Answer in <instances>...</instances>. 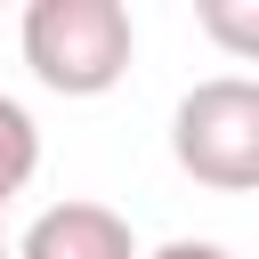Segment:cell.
Returning <instances> with one entry per match:
<instances>
[{"label":"cell","instance_id":"5","mask_svg":"<svg viewBox=\"0 0 259 259\" xmlns=\"http://www.w3.org/2000/svg\"><path fill=\"white\" fill-rule=\"evenodd\" d=\"M194 24L235 65H259V0H194Z\"/></svg>","mask_w":259,"mask_h":259},{"label":"cell","instance_id":"3","mask_svg":"<svg viewBox=\"0 0 259 259\" xmlns=\"http://www.w3.org/2000/svg\"><path fill=\"white\" fill-rule=\"evenodd\" d=\"M16 259H146L130 219L113 202H49L24 235H16Z\"/></svg>","mask_w":259,"mask_h":259},{"label":"cell","instance_id":"1","mask_svg":"<svg viewBox=\"0 0 259 259\" xmlns=\"http://www.w3.org/2000/svg\"><path fill=\"white\" fill-rule=\"evenodd\" d=\"M130 57H138V24L121 0H32L24 8V65L57 97L121 89Z\"/></svg>","mask_w":259,"mask_h":259},{"label":"cell","instance_id":"4","mask_svg":"<svg viewBox=\"0 0 259 259\" xmlns=\"http://www.w3.org/2000/svg\"><path fill=\"white\" fill-rule=\"evenodd\" d=\"M32 170H40V121L16 97H0V259H8V194H24Z\"/></svg>","mask_w":259,"mask_h":259},{"label":"cell","instance_id":"2","mask_svg":"<svg viewBox=\"0 0 259 259\" xmlns=\"http://www.w3.org/2000/svg\"><path fill=\"white\" fill-rule=\"evenodd\" d=\"M170 162L210 194H259V73H210L170 113Z\"/></svg>","mask_w":259,"mask_h":259},{"label":"cell","instance_id":"6","mask_svg":"<svg viewBox=\"0 0 259 259\" xmlns=\"http://www.w3.org/2000/svg\"><path fill=\"white\" fill-rule=\"evenodd\" d=\"M146 259H235L227 243H202V235H178V243H162V251H146Z\"/></svg>","mask_w":259,"mask_h":259}]
</instances>
